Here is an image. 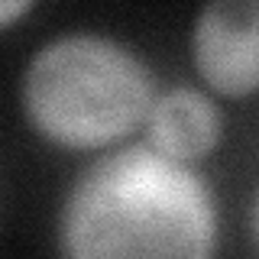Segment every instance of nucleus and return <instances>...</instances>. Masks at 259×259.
Returning a JSON list of instances; mask_svg holds the SVG:
<instances>
[{
  "mask_svg": "<svg viewBox=\"0 0 259 259\" xmlns=\"http://www.w3.org/2000/svg\"><path fill=\"white\" fill-rule=\"evenodd\" d=\"M39 0H0V29L10 32L16 29V23L26 20V16L36 10Z\"/></svg>",
  "mask_w": 259,
  "mask_h": 259,
  "instance_id": "5",
  "label": "nucleus"
},
{
  "mask_svg": "<svg viewBox=\"0 0 259 259\" xmlns=\"http://www.w3.org/2000/svg\"><path fill=\"white\" fill-rule=\"evenodd\" d=\"M159 91L156 68L136 46L97 29H65L23 65L20 110L46 146L104 152L143 133Z\"/></svg>",
  "mask_w": 259,
  "mask_h": 259,
  "instance_id": "2",
  "label": "nucleus"
},
{
  "mask_svg": "<svg viewBox=\"0 0 259 259\" xmlns=\"http://www.w3.org/2000/svg\"><path fill=\"white\" fill-rule=\"evenodd\" d=\"M227 113L221 97L204 84L162 88L149 117L143 123V140L159 152L188 165H201L224 146Z\"/></svg>",
  "mask_w": 259,
  "mask_h": 259,
  "instance_id": "4",
  "label": "nucleus"
},
{
  "mask_svg": "<svg viewBox=\"0 0 259 259\" xmlns=\"http://www.w3.org/2000/svg\"><path fill=\"white\" fill-rule=\"evenodd\" d=\"M188 59L221 101L259 94V0H204L188 29Z\"/></svg>",
  "mask_w": 259,
  "mask_h": 259,
  "instance_id": "3",
  "label": "nucleus"
},
{
  "mask_svg": "<svg viewBox=\"0 0 259 259\" xmlns=\"http://www.w3.org/2000/svg\"><path fill=\"white\" fill-rule=\"evenodd\" d=\"M55 246L68 259H207L221 249V201L198 165L126 140L68 182Z\"/></svg>",
  "mask_w": 259,
  "mask_h": 259,
  "instance_id": "1",
  "label": "nucleus"
},
{
  "mask_svg": "<svg viewBox=\"0 0 259 259\" xmlns=\"http://www.w3.org/2000/svg\"><path fill=\"white\" fill-rule=\"evenodd\" d=\"M246 233L253 240V246L259 249V185L253 188V198L246 204Z\"/></svg>",
  "mask_w": 259,
  "mask_h": 259,
  "instance_id": "6",
  "label": "nucleus"
}]
</instances>
